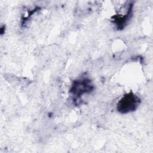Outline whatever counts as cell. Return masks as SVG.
Returning <instances> with one entry per match:
<instances>
[{"label":"cell","instance_id":"cell-1","mask_svg":"<svg viewBox=\"0 0 153 153\" xmlns=\"http://www.w3.org/2000/svg\"><path fill=\"white\" fill-rule=\"evenodd\" d=\"M94 89V85L90 79L87 78H81L74 81L70 89L72 99L76 102L85 94H89Z\"/></svg>","mask_w":153,"mask_h":153},{"label":"cell","instance_id":"cell-2","mask_svg":"<svg viewBox=\"0 0 153 153\" xmlns=\"http://www.w3.org/2000/svg\"><path fill=\"white\" fill-rule=\"evenodd\" d=\"M140 103L139 97L131 91L121 98L117 103V109L121 114H127L134 111Z\"/></svg>","mask_w":153,"mask_h":153}]
</instances>
